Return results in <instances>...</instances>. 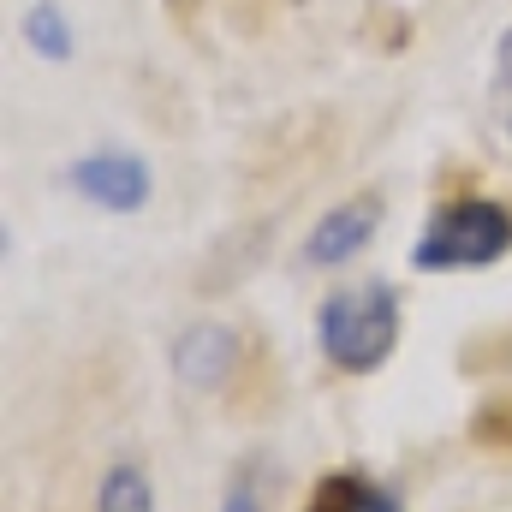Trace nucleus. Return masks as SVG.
Masks as SVG:
<instances>
[{
    "mask_svg": "<svg viewBox=\"0 0 512 512\" xmlns=\"http://www.w3.org/2000/svg\"><path fill=\"white\" fill-rule=\"evenodd\" d=\"M310 512H399V507L387 501L376 483H364V477H352V471H334V477L316 483Z\"/></svg>",
    "mask_w": 512,
    "mask_h": 512,
    "instance_id": "6",
    "label": "nucleus"
},
{
    "mask_svg": "<svg viewBox=\"0 0 512 512\" xmlns=\"http://www.w3.org/2000/svg\"><path fill=\"white\" fill-rule=\"evenodd\" d=\"M316 340H322L328 364H340L352 376L382 370L387 352L399 346V298H393V286L387 280L340 286L316 316Z\"/></svg>",
    "mask_w": 512,
    "mask_h": 512,
    "instance_id": "1",
    "label": "nucleus"
},
{
    "mask_svg": "<svg viewBox=\"0 0 512 512\" xmlns=\"http://www.w3.org/2000/svg\"><path fill=\"white\" fill-rule=\"evenodd\" d=\"M221 512H262V495H256V477H251V471H245V477H233V489H227Z\"/></svg>",
    "mask_w": 512,
    "mask_h": 512,
    "instance_id": "10",
    "label": "nucleus"
},
{
    "mask_svg": "<svg viewBox=\"0 0 512 512\" xmlns=\"http://www.w3.org/2000/svg\"><path fill=\"white\" fill-rule=\"evenodd\" d=\"M96 512H155V495H149V477L137 465H114L102 477V495H96Z\"/></svg>",
    "mask_w": 512,
    "mask_h": 512,
    "instance_id": "8",
    "label": "nucleus"
},
{
    "mask_svg": "<svg viewBox=\"0 0 512 512\" xmlns=\"http://www.w3.org/2000/svg\"><path fill=\"white\" fill-rule=\"evenodd\" d=\"M376 227H382V203H376V197H352V203L328 209V215L310 227V239H304V262H316V268H340V262H352V256L376 239Z\"/></svg>",
    "mask_w": 512,
    "mask_h": 512,
    "instance_id": "4",
    "label": "nucleus"
},
{
    "mask_svg": "<svg viewBox=\"0 0 512 512\" xmlns=\"http://www.w3.org/2000/svg\"><path fill=\"white\" fill-rule=\"evenodd\" d=\"M233 364H239V340H233V328H215V322L185 328L179 346H173V376L185 387H197V393L221 387L233 376Z\"/></svg>",
    "mask_w": 512,
    "mask_h": 512,
    "instance_id": "5",
    "label": "nucleus"
},
{
    "mask_svg": "<svg viewBox=\"0 0 512 512\" xmlns=\"http://www.w3.org/2000/svg\"><path fill=\"white\" fill-rule=\"evenodd\" d=\"M512 251V215L501 203H483V197H459L447 209H435V221L423 227L411 268L423 274H447V268H483L495 256Z\"/></svg>",
    "mask_w": 512,
    "mask_h": 512,
    "instance_id": "2",
    "label": "nucleus"
},
{
    "mask_svg": "<svg viewBox=\"0 0 512 512\" xmlns=\"http://www.w3.org/2000/svg\"><path fill=\"white\" fill-rule=\"evenodd\" d=\"M24 42H30L42 60H72V24H66V12H60L54 0H36V6L24 12Z\"/></svg>",
    "mask_w": 512,
    "mask_h": 512,
    "instance_id": "7",
    "label": "nucleus"
},
{
    "mask_svg": "<svg viewBox=\"0 0 512 512\" xmlns=\"http://www.w3.org/2000/svg\"><path fill=\"white\" fill-rule=\"evenodd\" d=\"M72 185L96 203V209H108V215H137L143 203H149V161L143 155H131V149H96V155H84L78 167H72Z\"/></svg>",
    "mask_w": 512,
    "mask_h": 512,
    "instance_id": "3",
    "label": "nucleus"
},
{
    "mask_svg": "<svg viewBox=\"0 0 512 512\" xmlns=\"http://www.w3.org/2000/svg\"><path fill=\"white\" fill-rule=\"evenodd\" d=\"M495 114L512 131V30L501 36V54H495Z\"/></svg>",
    "mask_w": 512,
    "mask_h": 512,
    "instance_id": "9",
    "label": "nucleus"
}]
</instances>
